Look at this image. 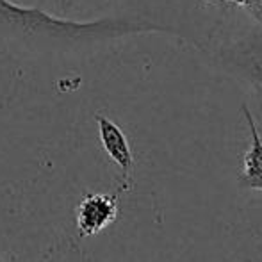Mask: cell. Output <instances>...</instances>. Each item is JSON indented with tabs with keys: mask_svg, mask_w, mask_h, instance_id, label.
Returning a JSON list of instances; mask_svg holds the SVG:
<instances>
[{
	"mask_svg": "<svg viewBox=\"0 0 262 262\" xmlns=\"http://www.w3.org/2000/svg\"><path fill=\"white\" fill-rule=\"evenodd\" d=\"M246 13H248L250 16L257 21V24L262 25V0H259L257 4H253L252 7H248V9H246Z\"/></svg>",
	"mask_w": 262,
	"mask_h": 262,
	"instance_id": "5",
	"label": "cell"
},
{
	"mask_svg": "<svg viewBox=\"0 0 262 262\" xmlns=\"http://www.w3.org/2000/svg\"><path fill=\"white\" fill-rule=\"evenodd\" d=\"M98 127V138H100L102 148L109 156L111 161L120 168L121 171V186L120 189L123 193H128L134 187V154H132V146L128 143L125 132L118 123H114L111 118L104 114H97L95 116Z\"/></svg>",
	"mask_w": 262,
	"mask_h": 262,
	"instance_id": "1",
	"label": "cell"
},
{
	"mask_svg": "<svg viewBox=\"0 0 262 262\" xmlns=\"http://www.w3.org/2000/svg\"><path fill=\"white\" fill-rule=\"evenodd\" d=\"M243 114H245L250 134H252V143L243 156V171L239 175V184L248 189L262 191V138L255 120L252 118V113L246 105H243Z\"/></svg>",
	"mask_w": 262,
	"mask_h": 262,
	"instance_id": "3",
	"label": "cell"
},
{
	"mask_svg": "<svg viewBox=\"0 0 262 262\" xmlns=\"http://www.w3.org/2000/svg\"><path fill=\"white\" fill-rule=\"evenodd\" d=\"M0 262H4V260H2V259H0Z\"/></svg>",
	"mask_w": 262,
	"mask_h": 262,
	"instance_id": "6",
	"label": "cell"
},
{
	"mask_svg": "<svg viewBox=\"0 0 262 262\" xmlns=\"http://www.w3.org/2000/svg\"><path fill=\"white\" fill-rule=\"evenodd\" d=\"M118 196L116 194L93 193L80 200L75 212V223L80 237H91L105 230L118 217Z\"/></svg>",
	"mask_w": 262,
	"mask_h": 262,
	"instance_id": "2",
	"label": "cell"
},
{
	"mask_svg": "<svg viewBox=\"0 0 262 262\" xmlns=\"http://www.w3.org/2000/svg\"><path fill=\"white\" fill-rule=\"evenodd\" d=\"M88 2H91V0H52L55 11H57L61 16H68V14L75 13L80 7L86 6Z\"/></svg>",
	"mask_w": 262,
	"mask_h": 262,
	"instance_id": "4",
	"label": "cell"
}]
</instances>
